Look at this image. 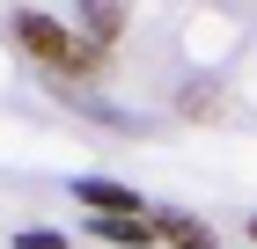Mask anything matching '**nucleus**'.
<instances>
[{
    "instance_id": "nucleus-6",
    "label": "nucleus",
    "mask_w": 257,
    "mask_h": 249,
    "mask_svg": "<svg viewBox=\"0 0 257 249\" xmlns=\"http://www.w3.org/2000/svg\"><path fill=\"white\" fill-rule=\"evenodd\" d=\"M15 249H66V234H59V227H22Z\"/></svg>"
},
{
    "instance_id": "nucleus-2",
    "label": "nucleus",
    "mask_w": 257,
    "mask_h": 249,
    "mask_svg": "<svg viewBox=\"0 0 257 249\" xmlns=\"http://www.w3.org/2000/svg\"><path fill=\"white\" fill-rule=\"evenodd\" d=\"M81 205L96 212V220H140V191L133 183H103V176L81 183Z\"/></svg>"
},
{
    "instance_id": "nucleus-4",
    "label": "nucleus",
    "mask_w": 257,
    "mask_h": 249,
    "mask_svg": "<svg viewBox=\"0 0 257 249\" xmlns=\"http://www.w3.org/2000/svg\"><path fill=\"white\" fill-rule=\"evenodd\" d=\"M88 234L110 242V249H155L162 242V234H155V212H140V220H88Z\"/></svg>"
},
{
    "instance_id": "nucleus-7",
    "label": "nucleus",
    "mask_w": 257,
    "mask_h": 249,
    "mask_svg": "<svg viewBox=\"0 0 257 249\" xmlns=\"http://www.w3.org/2000/svg\"><path fill=\"white\" fill-rule=\"evenodd\" d=\"M242 234H250V242H257V220H250V227H242Z\"/></svg>"
},
{
    "instance_id": "nucleus-1",
    "label": "nucleus",
    "mask_w": 257,
    "mask_h": 249,
    "mask_svg": "<svg viewBox=\"0 0 257 249\" xmlns=\"http://www.w3.org/2000/svg\"><path fill=\"white\" fill-rule=\"evenodd\" d=\"M15 44L30 59H44L59 81H103V74H110V52H103V44H88L81 30H66L59 15H37V8L15 15Z\"/></svg>"
},
{
    "instance_id": "nucleus-3",
    "label": "nucleus",
    "mask_w": 257,
    "mask_h": 249,
    "mask_svg": "<svg viewBox=\"0 0 257 249\" xmlns=\"http://www.w3.org/2000/svg\"><path fill=\"white\" fill-rule=\"evenodd\" d=\"M155 234L169 249H220V234L198 220V212H155Z\"/></svg>"
},
{
    "instance_id": "nucleus-5",
    "label": "nucleus",
    "mask_w": 257,
    "mask_h": 249,
    "mask_svg": "<svg viewBox=\"0 0 257 249\" xmlns=\"http://www.w3.org/2000/svg\"><path fill=\"white\" fill-rule=\"evenodd\" d=\"M118 30H125V15H118V8H88V15H81V37H88V44H103V52H110V37H118Z\"/></svg>"
}]
</instances>
